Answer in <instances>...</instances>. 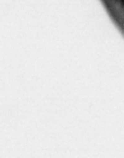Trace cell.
<instances>
[{"label": "cell", "instance_id": "6da1fadb", "mask_svg": "<svg viewBox=\"0 0 124 158\" xmlns=\"http://www.w3.org/2000/svg\"><path fill=\"white\" fill-rule=\"evenodd\" d=\"M110 19L124 36V0H100Z\"/></svg>", "mask_w": 124, "mask_h": 158}]
</instances>
